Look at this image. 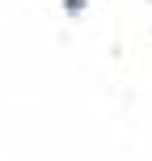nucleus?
Segmentation results:
<instances>
[{"mask_svg":"<svg viewBox=\"0 0 152 161\" xmlns=\"http://www.w3.org/2000/svg\"><path fill=\"white\" fill-rule=\"evenodd\" d=\"M85 4H89V0H68V13H80Z\"/></svg>","mask_w":152,"mask_h":161,"instance_id":"obj_1","label":"nucleus"}]
</instances>
